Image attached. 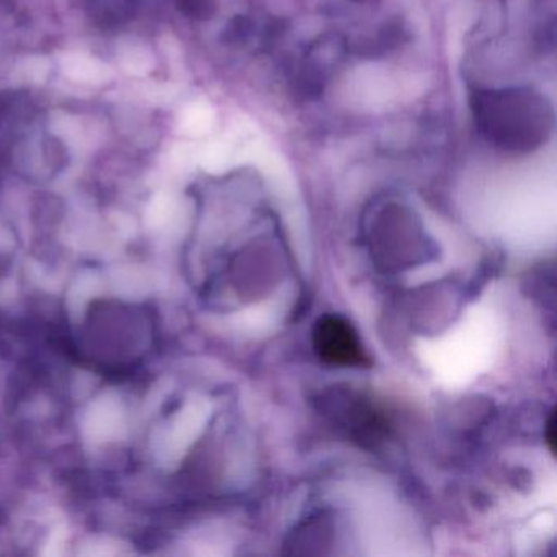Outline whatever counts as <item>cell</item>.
I'll use <instances>...</instances> for the list:
<instances>
[{
	"label": "cell",
	"instance_id": "obj_1",
	"mask_svg": "<svg viewBox=\"0 0 557 557\" xmlns=\"http://www.w3.org/2000/svg\"><path fill=\"white\" fill-rule=\"evenodd\" d=\"M472 113L484 138L505 151H533L553 133V109L531 89L482 90L472 97Z\"/></svg>",
	"mask_w": 557,
	"mask_h": 557
},
{
	"label": "cell",
	"instance_id": "obj_3",
	"mask_svg": "<svg viewBox=\"0 0 557 557\" xmlns=\"http://www.w3.org/2000/svg\"><path fill=\"white\" fill-rule=\"evenodd\" d=\"M554 430H556V422H554V416L549 419V425H547V442H549L550 451H554V442H556V435H554Z\"/></svg>",
	"mask_w": 557,
	"mask_h": 557
},
{
	"label": "cell",
	"instance_id": "obj_2",
	"mask_svg": "<svg viewBox=\"0 0 557 557\" xmlns=\"http://www.w3.org/2000/svg\"><path fill=\"white\" fill-rule=\"evenodd\" d=\"M312 344H314L315 354L324 363L350 368L371 364L357 329L342 315H322L315 322Z\"/></svg>",
	"mask_w": 557,
	"mask_h": 557
}]
</instances>
